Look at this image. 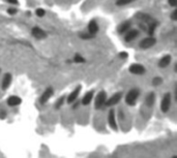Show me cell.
I'll use <instances>...</instances> for the list:
<instances>
[{
  "mask_svg": "<svg viewBox=\"0 0 177 158\" xmlns=\"http://www.w3.org/2000/svg\"><path fill=\"white\" fill-rule=\"evenodd\" d=\"M139 96H140V90L138 88L131 89L125 95V104L130 106H134L137 104Z\"/></svg>",
  "mask_w": 177,
  "mask_h": 158,
  "instance_id": "1",
  "label": "cell"
},
{
  "mask_svg": "<svg viewBox=\"0 0 177 158\" xmlns=\"http://www.w3.org/2000/svg\"><path fill=\"white\" fill-rule=\"evenodd\" d=\"M106 100H107V93H106V91H100L94 99V108L96 110L102 109L105 106Z\"/></svg>",
  "mask_w": 177,
  "mask_h": 158,
  "instance_id": "2",
  "label": "cell"
},
{
  "mask_svg": "<svg viewBox=\"0 0 177 158\" xmlns=\"http://www.w3.org/2000/svg\"><path fill=\"white\" fill-rule=\"evenodd\" d=\"M171 101H172V98H171V94L170 93H166L164 95L162 99V102H161V110H162L163 113H168L171 108Z\"/></svg>",
  "mask_w": 177,
  "mask_h": 158,
  "instance_id": "3",
  "label": "cell"
},
{
  "mask_svg": "<svg viewBox=\"0 0 177 158\" xmlns=\"http://www.w3.org/2000/svg\"><path fill=\"white\" fill-rule=\"evenodd\" d=\"M155 44H157V39H155V37L149 36V37H145L144 39H142L141 42H140V44H139V46H140L141 49L147 50V49L152 48Z\"/></svg>",
  "mask_w": 177,
  "mask_h": 158,
  "instance_id": "4",
  "label": "cell"
},
{
  "mask_svg": "<svg viewBox=\"0 0 177 158\" xmlns=\"http://www.w3.org/2000/svg\"><path fill=\"white\" fill-rule=\"evenodd\" d=\"M130 70V73H133V75H141L143 73H145L146 69L144 67L143 65L139 64V63H135V64H132L128 68Z\"/></svg>",
  "mask_w": 177,
  "mask_h": 158,
  "instance_id": "5",
  "label": "cell"
},
{
  "mask_svg": "<svg viewBox=\"0 0 177 158\" xmlns=\"http://www.w3.org/2000/svg\"><path fill=\"white\" fill-rule=\"evenodd\" d=\"M124 34H125V35H124V40L130 42H133L134 39H136L137 37L139 36L140 31H139L138 29H131L130 28Z\"/></svg>",
  "mask_w": 177,
  "mask_h": 158,
  "instance_id": "6",
  "label": "cell"
},
{
  "mask_svg": "<svg viewBox=\"0 0 177 158\" xmlns=\"http://www.w3.org/2000/svg\"><path fill=\"white\" fill-rule=\"evenodd\" d=\"M121 97H122V93L120 92H118V93H115L114 95H112L110 98H107L105 102V106H115L117 104L119 101H120Z\"/></svg>",
  "mask_w": 177,
  "mask_h": 158,
  "instance_id": "7",
  "label": "cell"
},
{
  "mask_svg": "<svg viewBox=\"0 0 177 158\" xmlns=\"http://www.w3.org/2000/svg\"><path fill=\"white\" fill-rule=\"evenodd\" d=\"M108 124L109 126L112 128L113 130L117 131V123H116V117H115V111L111 110L108 114Z\"/></svg>",
  "mask_w": 177,
  "mask_h": 158,
  "instance_id": "8",
  "label": "cell"
},
{
  "mask_svg": "<svg viewBox=\"0 0 177 158\" xmlns=\"http://www.w3.org/2000/svg\"><path fill=\"white\" fill-rule=\"evenodd\" d=\"M81 89H82V87H81V86H79V87H77V88L75 89V90H73L72 92L69 93V95L67 96V99H66L67 104H73L74 101L77 100L78 96H79L80 92H81Z\"/></svg>",
  "mask_w": 177,
  "mask_h": 158,
  "instance_id": "9",
  "label": "cell"
},
{
  "mask_svg": "<svg viewBox=\"0 0 177 158\" xmlns=\"http://www.w3.org/2000/svg\"><path fill=\"white\" fill-rule=\"evenodd\" d=\"M31 33H32V36L35 37L36 39H44L47 36L46 32L39 27H33L31 30Z\"/></svg>",
  "mask_w": 177,
  "mask_h": 158,
  "instance_id": "10",
  "label": "cell"
},
{
  "mask_svg": "<svg viewBox=\"0 0 177 158\" xmlns=\"http://www.w3.org/2000/svg\"><path fill=\"white\" fill-rule=\"evenodd\" d=\"M12 80H13L12 73H7L3 75L2 82H1V88H2V90H6V89L9 87L10 84H12Z\"/></svg>",
  "mask_w": 177,
  "mask_h": 158,
  "instance_id": "11",
  "label": "cell"
},
{
  "mask_svg": "<svg viewBox=\"0 0 177 158\" xmlns=\"http://www.w3.org/2000/svg\"><path fill=\"white\" fill-rule=\"evenodd\" d=\"M98 29H100V26H98V22L95 20H91L88 24V33H90L91 35L94 36L95 34L98 32Z\"/></svg>",
  "mask_w": 177,
  "mask_h": 158,
  "instance_id": "12",
  "label": "cell"
},
{
  "mask_svg": "<svg viewBox=\"0 0 177 158\" xmlns=\"http://www.w3.org/2000/svg\"><path fill=\"white\" fill-rule=\"evenodd\" d=\"M53 94H54V90H53V88H51V87L47 88L46 90H45L44 93H43V95H41V104H46L47 101L51 98Z\"/></svg>",
  "mask_w": 177,
  "mask_h": 158,
  "instance_id": "13",
  "label": "cell"
},
{
  "mask_svg": "<svg viewBox=\"0 0 177 158\" xmlns=\"http://www.w3.org/2000/svg\"><path fill=\"white\" fill-rule=\"evenodd\" d=\"M132 26V22L131 21H125V22H123V23H121L119 26H118V29H117V31L119 34H124L126 31H127L128 29L131 28Z\"/></svg>",
  "mask_w": 177,
  "mask_h": 158,
  "instance_id": "14",
  "label": "cell"
},
{
  "mask_svg": "<svg viewBox=\"0 0 177 158\" xmlns=\"http://www.w3.org/2000/svg\"><path fill=\"white\" fill-rule=\"evenodd\" d=\"M171 60H172V57H171L170 55H166V56H164V57H162L159 59V66L161 68L167 67V66H169L170 63H171Z\"/></svg>",
  "mask_w": 177,
  "mask_h": 158,
  "instance_id": "15",
  "label": "cell"
},
{
  "mask_svg": "<svg viewBox=\"0 0 177 158\" xmlns=\"http://www.w3.org/2000/svg\"><path fill=\"white\" fill-rule=\"evenodd\" d=\"M22 102V99L20 98V97H18V96H9L7 99V104L9 106H19V104Z\"/></svg>",
  "mask_w": 177,
  "mask_h": 158,
  "instance_id": "16",
  "label": "cell"
},
{
  "mask_svg": "<svg viewBox=\"0 0 177 158\" xmlns=\"http://www.w3.org/2000/svg\"><path fill=\"white\" fill-rule=\"evenodd\" d=\"M93 94H94V91H89V92H87V93L85 94L84 97L82 98V104H84V106H88V104L92 101L93 99Z\"/></svg>",
  "mask_w": 177,
  "mask_h": 158,
  "instance_id": "17",
  "label": "cell"
},
{
  "mask_svg": "<svg viewBox=\"0 0 177 158\" xmlns=\"http://www.w3.org/2000/svg\"><path fill=\"white\" fill-rule=\"evenodd\" d=\"M145 102H146V106L148 108H152L153 106L154 102H155V94H154V92H150V93L147 94Z\"/></svg>",
  "mask_w": 177,
  "mask_h": 158,
  "instance_id": "18",
  "label": "cell"
},
{
  "mask_svg": "<svg viewBox=\"0 0 177 158\" xmlns=\"http://www.w3.org/2000/svg\"><path fill=\"white\" fill-rule=\"evenodd\" d=\"M157 26H159V22L157 21H154L152 20L151 22H149L148 23V33H149V36H153L154 32L157 30Z\"/></svg>",
  "mask_w": 177,
  "mask_h": 158,
  "instance_id": "19",
  "label": "cell"
},
{
  "mask_svg": "<svg viewBox=\"0 0 177 158\" xmlns=\"http://www.w3.org/2000/svg\"><path fill=\"white\" fill-rule=\"evenodd\" d=\"M134 1H136V0H116V5L124 6V5H127V4H131Z\"/></svg>",
  "mask_w": 177,
  "mask_h": 158,
  "instance_id": "20",
  "label": "cell"
},
{
  "mask_svg": "<svg viewBox=\"0 0 177 158\" xmlns=\"http://www.w3.org/2000/svg\"><path fill=\"white\" fill-rule=\"evenodd\" d=\"M64 101H65V96H62V97H60V98H59L58 100L56 101V104H55V108H56L57 110L60 109V108L63 106Z\"/></svg>",
  "mask_w": 177,
  "mask_h": 158,
  "instance_id": "21",
  "label": "cell"
},
{
  "mask_svg": "<svg viewBox=\"0 0 177 158\" xmlns=\"http://www.w3.org/2000/svg\"><path fill=\"white\" fill-rule=\"evenodd\" d=\"M163 83V79L161 78V77H155V78H153V80H152V85L153 86H159L161 84Z\"/></svg>",
  "mask_w": 177,
  "mask_h": 158,
  "instance_id": "22",
  "label": "cell"
},
{
  "mask_svg": "<svg viewBox=\"0 0 177 158\" xmlns=\"http://www.w3.org/2000/svg\"><path fill=\"white\" fill-rule=\"evenodd\" d=\"M35 15L37 17H39V18H41V17H44L45 15H46V11H45L44 8H36L35 11Z\"/></svg>",
  "mask_w": 177,
  "mask_h": 158,
  "instance_id": "23",
  "label": "cell"
},
{
  "mask_svg": "<svg viewBox=\"0 0 177 158\" xmlns=\"http://www.w3.org/2000/svg\"><path fill=\"white\" fill-rule=\"evenodd\" d=\"M74 61H75V62H77V63H84L85 62V59L82 57V56H81V55L78 54V55H76V56H75Z\"/></svg>",
  "mask_w": 177,
  "mask_h": 158,
  "instance_id": "24",
  "label": "cell"
},
{
  "mask_svg": "<svg viewBox=\"0 0 177 158\" xmlns=\"http://www.w3.org/2000/svg\"><path fill=\"white\" fill-rule=\"evenodd\" d=\"M80 37L83 39H90L92 38L93 35H91L90 33H80Z\"/></svg>",
  "mask_w": 177,
  "mask_h": 158,
  "instance_id": "25",
  "label": "cell"
},
{
  "mask_svg": "<svg viewBox=\"0 0 177 158\" xmlns=\"http://www.w3.org/2000/svg\"><path fill=\"white\" fill-rule=\"evenodd\" d=\"M128 57V55H127V53H125V52H121V53H119V58H121V59H126V58Z\"/></svg>",
  "mask_w": 177,
  "mask_h": 158,
  "instance_id": "26",
  "label": "cell"
},
{
  "mask_svg": "<svg viewBox=\"0 0 177 158\" xmlns=\"http://www.w3.org/2000/svg\"><path fill=\"white\" fill-rule=\"evenodd\" d=\"M6 118V112L4 111V110H1L0 111V119H5Z\"/></svg>",
  "mask_w": 177,
  "mask_h": 158,
  "instance_id": "27",
  "label": "cell"
},
{
  "mask_svg": "<svg viewBox=\"0 0 177 158\" xmlns=\"http://www.w3.org/2000/svg\"><path fill=\"white\" fill-rule=\"evenodd\" d=\"M171 19H172L173 21H176L177 20V11L176 9H174L172 13V15H171Z\"/></svg>",
  "mask_w": 177,
  "mask_h": 158,
  "instance_id": "28",
  "label": "cell"
},
{
  "mask_svg": "<svg viewBox=\"0 0 177 158\" xmlns=\"http://www.w3.org/2000/svg\"><path fill=\"white\" fill-rule=\"evenodd\" d=\"M168 2H169L170 5L173 6V7H175V6L177 5V0H168Z\"/></svg>",
  "mask_w": 177,
  "mask_h": 158,
  "instance_id": "29",
  "label": "cell"
},
{
  "mask_svg": "<svg viewBox=\"0 0 177 158\" xmlns=\"http://www.w3.org/2000/svg\"><path fill=\"white\" fill-rule=\"evenodd\" d=\"M7 13H9V15H16V13H17V9H16V8H8Z\"/></svg>",
  "mask_w": 177,
  "mask_h": 158,
  "instance_id": "30",
  "label": "cell"
},
{
  "mask_svg": "<svg viewBox=\"0 0 177 158\" xmlns=\"http://www.w3.org/2000/svg\"><path fill=\"white\" fill-rule=\"evenodd\" d=\"M9 4H18V0H6Z\"/></svg>",
  "mask_w": 177,
  "mask_h": 158,
  "instance_id": "31",
  "label": "cell"
},
{
  "mask_svg": "<svg viewBox=\"0 0 177 158\" xmlns=\"http://www.w3.org/2000/svg\"><path fill=\"white\" fill-rule=\"evenodd\" d=\"M0 73H1V69H0Z\"/></svg>",
  "mask_w": 177,
  "mask_h": 158,
  "instance_id": "32",
  "label": "cell"
}]
</instances>
